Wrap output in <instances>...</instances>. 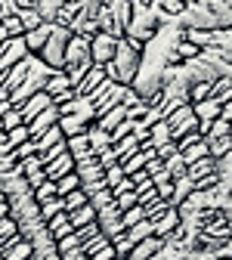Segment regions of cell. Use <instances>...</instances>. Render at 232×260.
I'll use <instances>...</instances> for the list:
<instances>
[{
    "label": "cell",
    "instance_id": "6f0895ef",
    "mask_svg": "<svg viewBox=\"0 0 232 260\" xmlns=\"http://www.w3.org/2000/svg\"><path fill=\"white\" fill-rule=\"evenodd\" d=\"M10 16H16V4L13 0H0V22L10 19Z\"/></svg>",
    "mask_w": 232,
    "mask_h": 260
},
{
    "label": "cell",
    "instance_id": "94428289",
    "mask_svg": "<svg viewBox=\"0 0 232 260\" xmlns=\"http://www.w3.org/2000/svg\"><path fill=\"white\" fill-rule=\"evenodd\" d=\"M16 10H38V0H13Z\"/></svg>",
    "mask_w": 232,
    "mask_h": 260
},
{
    "label": "cell",
    "instance_id": "f6af8a7d",
    "mask_svg": "<svg viewBox=\"0 0 232 260\" xmlns=\"http://www.w3.org/2000/svg\"><path fill=\"white\" fill-rule=\"evenodd\" d=\"M121 220H124V226H134V223L146 220V208H143V205H134V208H127V211L121 214Z\"/></svg>",
    "mask_w": 232,
    "mask_h": 260
},
{
    "label": "cell",
    "instance_id": "f5cc1de1",
    "mask_svg": "<svg viewBox=\"0 0 232 260\" xmlns=\"http://www.w3.org/2000/svg\"><path fill=\"white\" fill-rule=\"evenodd\" d=\"M112 248H115V254L124 260V257L130 254V248H134V242H130L127 236H118V239H112Z\"/></svg>",
    "mask_w": 232,
    "mask_h": 260
},
{
    "label": "cell",
    "instance_id": "9c48e42d",
    "mask_svg": "<svg viewBox=\"0 0 232 260\" xmlns=\"http://www.w3.org/2000/svg\"><path fill=\"white\" fill-rule=\"evenodd\" d=\"M0 192H4L7 202H10V199H19V195H25V192H31V189H28V180L22 177V171L16 168V171H10V174H0Z\"/></svg>",
    "mask_w": 232,
    "mask_h": 260
},
{
    "label": "cell",
    "instance_id": "4fadbf2b",
    "mask_svg": "<svg viewBox=\"0 0 232 260\" xmlns=\"http://www.w3.org/2000/svg\"><path fill=\"white\" fill-rule=\"evenodd\" d=\"M0 254H4V260H31V242L16 236V239L0 245Z\"/></svg>",
    "mask_w": 232,
    "mask_h": 260
},
{
    "label": "cell",
    "instance_id": "ba28073f",
    "mask_svg": "<svg viewBox=\"0 0 232 260\" xmlns=\"http://www.w3.org/2000/svg\"><path fill=\"white\" fill-rule=\"evenodd\" d=\"M81 62H93L90 59V38L72 35L69 47H65V65H81ZM65 65H62V69H65Z\"/></svg>",
    "mask_w": 232,
    "mask_h": 260
},
{
    "label": "cell",
    "instance_id": "603a6c76",
    "mask_svg": "<svg viewBox=\"0 0 232 260\" xmlns=\"http://www.w3.org/2000/svg\"><path fill=\"white\" fill-rule=\"evenodd\" d=\"M192 189H195V180H189L186 174H183V177H174V195H171V208H177L183 199H189V195H192Z\"/></svg>",
    "mask_w": 232,
    "mask_h": 260
},
{
    "label": "cell",
    "instance_id": "8d00e7d4",
    "mask_svg": "<svg viewBox=\"0 0 232 260\" xmlns=\"http://www.w3.org/2000/svg\"><path fill=\"white\" fill-rule=\"evenodd\" d=\"M90 199L84 195V189H75V192H69V195H62V205H65V211H78V208H84Z\"/></svg>",
    "mask_w": 232,
    "mask_h": 260
},
{
    "label": "cell",
    "instance_id": "bcb514c9",
    "mask_svg": "<svg viewBox=\"0 0 232 260\" xmlns=\"http://www.w3.org/2000/svg\"><path fill=\"white\" fill-rule=\"evenodd\" d=\"M106 245H109V239H106L103 233H96V236H93V239H87V242H84L81 248H84V254H87V257H93V254H96L99 248H106Z\"/></svg>",
    "mask_w": 232,
    "mask_h": 260
},
{
    "label": "cell",
    "instance_id": "277c9868",
    "mask_svg": "<svg viewBox=\"0 0 232 260\" xmlns=\"http://www.w3.org/2000/svg\"><path fill=\"white\" fill-rule=\"evenodd\" d=\"M124 93H127V87L124 84H115V81H103L93 93H90V100H93V106H96V118L103 115V112H109V109H115V106H121V100H124Z\"/></svg>",
    "mask_w": 232,
    "mask_h": 260
},
{
    "label": "cell",
    "instance_id": "83f0119b",
    "mask_svg": "<svg viewBox=\"0 0 232 260\" xmlns=\"http://www.w3.org/2000/svg\"><path fill=\"white\" fill-rule=\"evenodd\" d=\"M69 220H72V226H75V230H81V226H87V223H96V208L87 202L84 208H78V211H69Z\"/></svg>",
    "mask_w": 232,
    "mask_h": 260
},
{
    "label": "cell",
    "instance_id": "816d5d0a",
    "mask_svg": "<svg viewBox=\"0 0 232 260\" xmlns=\"http://www.w3.org/2000/svg\"><path fill=\"white\" fill-rule=\"evenodd\" d=\"M31 155H38V146H35V140H25L22 146H16V149H13V158H16V161H22V158H31Z\"/></svg>",
    "mask_w": 232,
    "mask_h": 260
},
{
    "label": "cell",
    "instance_id": "44dd1931",
    "mask_svg": "<svg viewBox=\"0 0 232 260\" xmlns=\"http://www.w3.org/2000/svg\"><path fill=\"white\" fill-rule=\"evenodd\" d=\"M65 149H69V155H72L75 161H81V158H90V155H93V149H90V140H87V134L69 137V140H65Z\"/></svg>",
    "mask_w": 232,
    "mask_h": 260
},
{
    "label": "cell",
    "instance_id": "74e56055",
    "mask_svg": "<svg viewBox=\"0 0 232 260\" xmlns=\"http://www.w3.org/2000/svg\"><path fill=\"white\" fill-rule=\"evenodd\" d=\"M25 140H31V134H28V124H19V127H13V130H7V146H10V149H16V146H22Z\"/></svg>",
    "mask_w": 232,
    "mask_h": 260
},
{
    "label": "cell",
    "instance_id": "52a82bcc",
    "mask_svg": "<svg viewBox=\"0 0 232 260\" xmlns=\"http://www.w3.org/2000/svg\"><path fill=\"white\" fill-rule=\"evenodd\" d=\"M56 109H59V115H75L84 124H96V106H93L90 96H72L69 103H62Z\"/></svg>",
    "mask_w": 232,
    "mask_h": 260
},
{
    "label": "cell",
    "instance_id": "db71d44e",
    "mask_svg": "<svg viewBox=\"0 0 232 260\" xmlns=\"http://www.w3.org/2000/svg\"><path fill=\"white\" fill-rule=\"evenodd\" d=\"M177 152H180V149H177V143L171 140V143H164V146H158V149H155V158L168 161V158H171V155H177Z\"/></svg>",
    "mask_w": 232,
    "mask_h": 260
},
{
    "label": "cell",
    "instance_id": "7bdbcfd3",
    "mask_svg": "<svg viewBox=\"0 0 232 260\" xmlns=\"http://www.w3.org/2000/svg\"><path fill=\"white\" fill-rule=\"evenodd\" d=\"M164 168H168L171 177H183V174H186V161H183V155L177 152V155H171L168 161H164Z\"/></svg>",
    "mask_w": 232,
    "mask_h": 260
},
{
    "label": "cell",
    "instance_id": "11a10c76",
    "mask_svg": "<svg viewBox=\"0 0 232 260\" xmlns=\"http://www.w3.org/2000/svg\"><path fill=\"white\" fill-rule=\"evenodd\" d=\"M78 233V239H81V245L87 242V239H93L96 233H99V223H87V226H81V230H75Z\"/></svg>",
    "mask_w": 232,
    "mask_h": 260
},
{
    "label": "cell",
    "instance_id": "f907efd6",
    "mask_svg": "<svg viewBox=\"0 0 232 260\" xmlns=\"http://www.w3.org/2000/svg\"><path fill=\"white\" fill-rule=\"evenodd\" d=\"M124 177H127V174H124V168H121V165H112V168H106V186H109V189H115V186H118Z\"/></svg>",
    "mask_w": 232,
    "mask_h": 260
},
{
    "label": "cell",
    "instance_id": "1f68e13d",
    "mask_svg": "<svg viewBox=\"0 0 232 260\" xmlns=\"http://www.w3.org/2000/svg\"><path fill=\"white\" fill-rule=\"evenodd\" d=\"M155 7L164 13V16H171V19H177L189 4H186V0H155Z\"/></svg>",
    "mask_w": 232,
    "mask_h": 260
},
{
    "label": "cell",
    "instance_id": "c3c4849f",
    "mask_svg": "<svg viewBox=\"0 0 232 260\" xmlns=\"http://www.w3.org/2000/svg\"><path fill=\"white\" fill-rule=\"evenodd\" d=\"M211 100V84H192L189 87V103H202Z\"/></svg>",
    "mask_w": 232,
    "mask_h": 260
},
{
    "label": "cell",
    "instance_id": "d6a6232c",
    "mask_svg": "<svg viewBox=\"0 0 232 260\" xmlns=\"http://www.w3.org/2000/svg\"><path fill=\"white\" fill-rule=\"evenodd\" d=\"M31 195H35V202H38V205H44V202L56 199L59 192H56V183H53V180H44V183H41L38 189H31Z\"/></svg>",
    "mask_w": 232,
    "mask_h": 260
},
{
    "label": "cell",
    "instance_id": "f546056e",
    "mask_svg": "<svg viewBox=\"0 0 232 260\" xmlns=\"http://www.w3.org/2000/svg\"><path fill=\"white\" fill-rule=\"evenodd\" d=\"M180 155H183V161H186V165H192V161H198V158H208V155H211V152H208V140H198V143L186 146Z\"/></svg>",
    "mask_w": 232,
    "mask_h": 260
},
{
    "label": "cell",
    "instance_id": "2e32d148",
    "mask_svg": "<svg viewBox=\"0 0 232 260\" xmlns=\"http://www.w3.org/2000/svg\"><path fill=\"white\" fill-rule=\"evenodd\" d=\"M44 171H47V180H59V177H65V174H72V171H75V158H72L69 152H62L59 158L47 161Z\"/></svg>",
    "mask_w": 232,
    "mask_h": 260
},
{
    "label": "cell",
    "instance_id": "7c38bea8",
    "mask_svg": "<svg viewBox=\"0 0 232 260\" xmlns=\"http://www.w3.org/2000/svg\"><path fill=\"white\" fill-rule=\"evenodd\" d=\"M161 245H164V239L149 236V239H143V242H137L134 248H130V254H127L124 260H152V257H158Z\"/></svg>",
    "mask_w": 232,
    "mask_h": 260
},
{
    "label": "cell",
    "instance_id": "d6986e66",
    "mask_svg": "<svg viewBox=\"0 0 232 260\" xmlns=\"http://www.w3.org/2000/svg\"><path fill=\"white\" fill-rule=\"evenodd\" d=\"M47 230H50V236H53L56 242L65 239V236H72V233H75V226H72V220H69V211H62V214L50 217V220H47Z\"/></svg>",
    "mask_w": 232,
    "mask_h": 260
},
{
    "label": "cell",
    "instance_id": "be15d7a7",
    "mask_svg": "<svg viewBox=\"0 0 232 260\" xmlns=\"http://www.w3.org/2000/svg\"><path fill=\"white\" fill-rule=\"evenodd\" d=\"M72 4H78V7H87V4H99V0H72Z\"/></svg>",
    "mask_w": 232,
    "mask_h": 260
},
{
    "label": "cell",
    "instance_id": "ac0fdd59",
    "mask_svg": "<svg viewBox=\"0 0 232 260\" xmlns=\"http://www.w3.org/2000/svg\"><path fill=\"white\" fill-rule=\"evenodd\" d=\"M103 81H106V69H103V65H93V69L84 75V81L75 87V93H78V96H90V93H93L99 84H103Z\"/></svg>",
    "mask_w": 232,
    "mask_h": 260
},
{
    "label": "cell",
    "instance_id": "4dcf8cb0",
    "mask_svg": "<svg viewBox=\"0 0 232 260\" xmlns=\"http://www.w3.org/2000/svg\"><path fill=\"white\" fill-rule=\"evenodd\" d=\"M56 183V192L59 195H69V192H75V189H81V177L72 171V174H65V177H59V180H53Z\"/></svg>",
    "mask_w": 232,
    "mask_h": 260
},
{
    "label": "cell",
    "instance_id": "ffe728a7",
    "mask_svg": "<svg viewBox=\"0 0 232 260\" xmlns=\"http://www.w3.org/2000/svg\"><path fill=\"white\" fill-rule=\"evenodd\" d=\"M214 168H217V161L208 155V158H198V161H192V165H186V177L189 180H205V177H211L214 174Z\"/></svg>",
    "mask_w": 232,
    "mask_h": 260
},
{
    "label": "cell",
    "instance_id": "5b68a950",
    "mask_svg": "<svg viewBox=\"0 0 232 260\" xmlns=\"http://www.w3.org/2000/svg\"><path fill=\"white\" fill-rule=\"evenodd\" d=\"M168 127H171V137L174 140H180L183 134H192V130H198V118H195V112H192V103H183V106H177L168 118Z\"/></svg>",
    "mask_w": 232,
    "mask_h": 260
},
{
    "label": "cell",
    "instance_id": "ee69618b",
    "mask_svg": "<svg viewBox=\"0 0 232 260\" xmlns=\"http://www.w3.org/2000/svg\"><path fill=\"white\" fill-rule=\"evenodd\" d=\"M0 28L7 31V38H22V35H25V28H22L19 16H10V19H4V22H0Z\"/></svg>",
    "mask_w": 232,
    "mask_h": 260
},
{
    "label": "cell",
    "instance_id": "003e7915",
    "mask_svg": "<svg viewBox=\"0 0 232 260\" xmlns=\"http://www.w3.org/2000/svg\"><path fill=\"white\" fill-rule=\"evenodd\" d=\"M186 4H192V0H186Z\"/></svg>",
    "mask_w": 232,
    "mask_h": 260
},
{
    "label": "cell",
    "instance_id": "b9f144b4",
    "mask_svg": "<svg viewBox=\"0 0 232 260\" xmlns=\"http://www.w3.org/2000/svg\"><path fill=\"white\" fill-rule=\"evenodd\" d=\"M62 211H65L62 195H56V199H50V202L41 205V217H44V220H50V217H56V214H62Z\"/></svg>",
    "mask_w": 232,
    "mask_h": 260
},
{
    "label": "cell",
    "instance_id": "03108f58",
    "mask_svg": "<svg viewBox=\"0 0 232 260\" xmlns=\"http://www.w3.org/2000/svg\"><path fill=\"white\" fill-rule=\"evenodd\" d=\"M0 260H4V254H0Z\"/></svg>",
    "mask_w": 232,
    "mask_h": 260
},
{
    "label": "cell",
    "instance_id": "8fae6325",
    "mask_svg": "<svg viewBox=\"0 0 232 260\" xmlns=\"http://www.w3.org/2000/svg\"><path fill=\"white\" fill-rule=\"evenodd\" d=\"M50 106H53V96H50V93H44V90H41V93H35V96H28V100L19 106V112H22V121L28 124V121L35 118V115H41V112H44V109H50Z\"/></svg>",
    "mask_w": 232,
    "mask_h": 260
},
{
    "label": "cell",
    "instance_id": "30bf717a",
    "mask_svg": "<svg viewBox=\"0 0 232 260\" xmlns=\"http://www.w3.org/2000/svg\"><path fill=\"white\" fill-rule=\"evenodd\" d=\"M59 124V109L56 106H50V109H44L41 115H35L28 121V134H31V140H38L41 134H47L50 127H56Z\"/></svg>",
    "mask_w": 232,
    "mask_h": 260
},
{
    "label": "cell",
    "instance_id": "91938a15",
    "mask_svg": "<svg viewBox=\"0 0 232 260\" xmlns=\"http://www.w3.org/2000/svg\"><path fill=\"white\" fill-rule=\"evenodd\" d=\"M62 260H87V254H84V248H75L69 254H62Z\"/></svg>",
    "mask_w": 232,
    "mask_h": 260
},
{
    "label": "cell",
    "instance_id": "9f6ffc18",
    "mask_svg": "<svg viewBox=\"0 0 232 260\" xmlns=\"http://www.w3.org/2000/svg\"><path fill=\"white\" fill-rule=\"evenodd\" d=\"M115 257H118V254H115V248H112V242H109L106 248H99V251H96L90 260H115Z\"/></svg>",
    "mask_w": 232,
    "mask_h": 260
},
{
    "label": "cell",
    "instance_id": "e0dca14e",
    "mask_svg": "<svg viewBox=\"0 0 232 260\" xmlns=\"http://www.w3.org/2000/svg\"><path fill=\"white\" fill-rule=\"evenodd\" d=\"M87 140H90L93 155H103V152L112 149V134H109V130H103V127H96V124L87 127Z\"/></svg>",
    "mask_w": 232,
    "mask_h": 260
},
{
    "label": "cell",
    "instance_id": "6da1fadb",
    "mask_svg": "<svg viewBox=\"0 0 232 260\" xmlns=\"http://www.w3.org/2000/svg\"><path fill=\"white\" fill-rule=\"evenodd\" d=\"M143 47H146V44H140V41H134V38H118L115 59H112L109 65H103V69H106V78L115 81V84L130 87V84L137 81V72H140Z\"/></svg>",
    "mask_w": 232,
    "mask_h": 260
},
{
    "label": "cell",
    "instance_id": "f35d334b",
    "mask_svg": "<svg viewBox=\"0 0 232 260\" xmlns=\"http://www.w3.org/2000/svg\"><path fill=\"white\" fill-rule=\"evenodd\" d=\"M19 171H22V177H31V174H38V171H44V158H41V155H31V158H22V161H19Z\"/></svg>",
    "mask_w": 232,
    "mask_h": 260
},
{
    "label": "cell",
    "instance_id": "9a60e30c",
    "mask_svg": "<svg viewBox=\"0 0 232 260\" xmlns=\"http://www.w3.org/2000/svg\"><path fill=\"white\" fill-rule=\"evenodd\" d=\"M50 31H53V25L50 22H44V25H38L35 31H25L22 35V41H25V47H28V53H41L44 50V44H47V38H50Z\"/></svg>",
    "mask_w": 232,
    "mask_h": 260
},
{
    "label": "cell",
    "instance_id": "680465c9",
    "mask_svg": "<svg viewBox=\"0 0 232 260\" xmlns=\"http://www.w3.org/2000/svg\"><path fill=\"white\" fill-rule=\"evenodd\" d=\"M28 180V189H38L44 180H47V171H38V174H31V177H25Z\"/></svg>",
    "mask_w": 232,
    "mask_h": 260
},
{
    "label": "cell",
    "instance_id": "7402d4cb",
    "mask_svg": "<svg viewBox=\"0 0 232 260\" xmlns=\"http://www.w3.org/2000/svg\"><path fill=\"white\" fill-rule=\"evenodd\" d=\"M121 121H127V109L124 106H115V109H109V112H103V115L96 118V127H103V130H109V134H112Z\"/></svg>",
    "mask_w": 232,
    "mask_h": 260
},
{
    "label": "cell",
    "instance_id": "7a4b0ae2",
    "mask_svg": "<svg viewBox=\"0 0 232 260\" xmlns=\"http://www.w3.org/2000/svg\"><path fill=\"white\" fill-rule=\"evenodd\" d=\"M158 28H161L158 25V7H146V4H140V0H134V16H130V22H127L124 38H134V41L146 44Z\"/></svg>",
    "mask_w": 232,
    "mask_h": 260
},
{
    "label": "cell",
    "instance_id": "8992f818",
    "mask_svg": "<svg viewBox=\"0 0 232 260\" xmlns=\"http://www.w3.org/2000/svg\"><path fill=\"white\" fill-rule=\"evenodd\" d=\"M115 47H118V38L96 31V35L90 38V59H93V65H109L115 59Z\"/></svg>",
    "mask_w": 232,
    "mask_h": 260
},
{
    "label": "cell",
    "instance_id": "681fc988",
    "mask_svg": "<svg viewBox=\"0 0 232 260\" xmlns=\"http://www.w3.org/2000/svg\"><path fill=\"white\" fill-rule=\"evenodd\" d=\"M75 248H81V239H78V233H72V236H65V239H59V242H56V251H59V257H62V254H69V251H75Z\"/></svg>",
    "mask_w": 232,
    "mask_h": 260
},
{
    "label": "cell",
    "instance_id": "6125c7cd",
    "mask_svg": "<svg viewBox=\"0 0 232 260\" xmlns=\"http://www.w3.org/2000/svg\"><path fill=\"white\" fill-rule=\"evenodd\" d=\"M220 118L232 124V100H229V103H223V109H220Z\"/></svg>",
    "mask_w": 232,
    "mask_h": 260
},
{
    "label": "cell",
    "instance_id": "4316f807",
    "mask_svg": "<svg viewBox=\"0 0 232 260\" xmlns=\"http://www.w3.org/2000/svg\"><path fill=\"white\" fill-rule=\"evenodd\" d=\"M124 236L130 239V242H143V239H149V236H155V226H152V220H140V223H134V226H127L124 230Z\"/></svg>",
    "mask_w": 232,
    "mask_h": 260
},
{
    "label": "cell",
    "instance_id": "d4e9b609",
    "mask_svg": "<svg viewBox=\"0 0 232 260\" xmlns=\"http://www.w3.org/2000/svg\"><path fill=\"white\" fill-rule=\"evenodd\" d=\"M59 143H65V134L59 130V124H56V127H50L47 134H41V137L35 140V146H38V155H41V152H47V149H53V146H59Z\"/></svg>",
    "mask_w": 232,
    "mask_h": 260
},
{
    "label": "cell",
    "instance_id": "7dc6e473",
    "mask_svg": "<svg viewBox=\"0 0 232 260\" xmlns=\"http://www.w3.org/2000/svg\"><path fill=\"white\" fill-rule=\"evenodd\" d=\"M115 202V195H112V189H99V192H93L90 195V205L99 211V208H106V205H112Z\"/></svg>",
    "mask_w": 232,
    "mask_h": 260
},
{
    "label": "cell",
    "instance_id": "f1b7e54d",
    "mask_svg": "<svg viewBox=\"0 0 232 260\" xmlns=\"http://www.w3.org/2000/svg\"><path fill=\"white\" fill-rule=\"evenodd\" d=\"M112 152L118 155V161H124L127 155H134V152H140V137H137V134H130V137L118 140V143L112 146Z\"/></svg>",
    "mask_w": 232,
    "mask_h": 260
},
{
    "label": "cell",
    "instance_id": "836d02e7",
    "mask_svg": "<svg viewBox=\"0 0 232 260\" xmlns=\"http://www.w3.org/2000/svg\"><path fill=\"white\" fill-rule=\"evenodd\" d=\"M16 16H19V22H22L25 31H35L38 25H44V19H41L38 10H16Z\"/></svg>",
    "mask_w": 232,
    "mask_h": 260
},
{
    "label": "cell",
    "instance_id": "5bb4252c",
    "mask_svg": "<svg viewBox=\"0 0 232 260\" xmlns=\"http://www.w3.org/2000/svg\"><path fill=\"white\" fill-rule=\"evenodd\" d=\"M152 226H155V236H158V239H168L177 226H180V211H177V208H168L161 217L152 220Z\"/></svg>",
    "mask_w": 232,
    "mask_h": 260
},
{
    "label": "cell",
    "instance_id": "484cf974",
    "mask_svg": "<svg viewBox=\"0 0 232 260\" xmlns=\"http://www.w3.org/2000/svg\"><path fill=\"white\" fill-rule=\"evenodd\" d=\"M174 137H171V127H168V121H155L152 127H149V143H152V149H158V146H164V143H171Z\"/></svg>",
    "mask_w": 232,
    "mask_h": 260
},
{
    "label": "cell",
    "instance_id": "60d3db41",
    "mask_svg": "<svg viewBox=\"0 0 232 260\" xmlns=\"http://www.w3.org/2000/svg\"><path fill=\"white\" fill-rule=\"evenodd\" d=\"M19 124H25V121H22V112H19V106H13L10 112H4V115H0V127H4V130H13V127H19Z\"/></svg>",
    "mask_w": 232,
    "mask_h": 260
},
{
    "label": "cell",
    "instance_id": "cb8c5ba5",
    "mask_svg": "<svg viewBox=\"0 0 232 260\" xmlns=\"http://www.w3.org/2000/svg\"><path fill=\"white\" fill-rule=\"evenodd\" d=\"M87 127H90V124H84V121L75 118V115H59V130L65 134V140H69V137H78V134H87Z\"/></svg>",
    "mask_w": 232,
    "mask_h": 260
},
{
    "label": "cell",
    "instance_id": "ab89813d",
    "mask_svg": "<svg viewBox=\"0 0 232 260\" xmlns=\"http://www.w3.org/2000/svg\"><path fill=\"white\" fill-rule=\"evenodd\" d=\"M78 10H81V7H78V4H72V0H69V4H65V7H62V10L56 13V22H53V25H65V28H69V25H72V19L78 16Z\"/></svg>",
    "mask_w": 232,
    "mask_h": 260
},
{
    "label": "cell",
    "instance_id": "3957f363",
    "mask_svg": "<svg viewBox=\"0 0 232 260\" xmlns=\"http://www.w3.org/2000/svg\"><path fill=\"white\" fill-rule=\"evenodd\" d=\"M69 41H72V31L65 28V25H53V31H50L44 50L38 53L53 72H62V65H65V47H69Z\"/></svg>",
    "mask_w": 232,
    "mask_h": 260
},
{
    "label": "cell",
    "instance_id": "e7e4bbea",
    "mask_svg": "<svg viewBox=\"0 0 232 260\" xmlns=\"http://www.w3.org/2000/svg\"><path fill=\"white\" fill-rule=\"evenodd\" d=\"M4 202H7V195H4V192H0V205H4Z\"/></svg>",
    "mask_w": 232,
    "mask_h": 260
},
{
    "label": "cell",
    "instance_id": "d590c367",
    "mask_svg": "<svg viewBox=\"0 0 232 260\" xmlns=\"http://www.w3.org/2000/svg\"><path fill=\"white\" fill-rule=\"evenodd\" d=\"M19 236V223L7 214V217H0V245L4 242H10V239H16Z\"/></svg>",
    "mask_w": 232,
    "mask_h": 260
},
{
    "label": "cell",
    "instance_id": "e575fe53",
    "mask_svg": "<svg viewBox=\"0 0 232 260\" xmlns=\"http://www.w3.org/2000/svg\"><path fill=\"white\" fill-rule=\"evenodd\" d=\"M208 152H211V158H214V161H217V158H223V155H229V152H232V137L211 140V143H208Z\"/></svg>",
    "mask_w": 232,
    "mask_h": 260
}]
</instances>
